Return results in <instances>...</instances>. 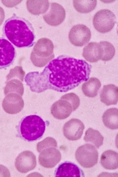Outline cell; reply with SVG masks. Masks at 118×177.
Instances as JSON below:
<instances>
[{"label": "cell", "instance_id": "cell-1", "mask_svg": "<svg viewBox=\"0 0 118 177\" xmlns=\"http://www.w3.org/2000/svg\"><path fill=\"white\" fill-rule=\"evenodd\" d=\"M91 68L83 60L62 55L50 62L42 72L28 73L25 81L32 91L38 93L47 89L66 92L87 81Z\"/></svg>", "mask_w": 118, "mask_h": 177}, {"label": "cell", "instance_id": "cell-2", "mask_svg": "<svg viewBox=\"0 0 118 177\" xmlns=\"http://www.w3.org/2000/svg\"><path fill=\"white\" fill-rule=\"evenodd\" d=\"M3 32L4 36L17 47H30L35 43V36L32 24L15 14L6 21Z\"/></svg>", "mask_w": 118, "mask_h": 177}, {"label": "cell", "instance_id": "cell-3", "mask_svg": "<svg viewBox=\"0 0 118 177\" xmlns=\"http://www.w3.org/2000/svg\"><path fill=\"white\" fill-rule=\"evenodd\" d=\"M45 122L39 116L32 115L24 117L21 121L20 131L22 137L28 141L40 138L45 131Z\"/></svg>", "mask_w": 118, "mask_h": 177}, {"label": "cell", "instance_id": "cell-4", "mask_svg": "<svg viewBox=\"0 0 118 177\" xmlns=\"http://www.w3.org/2000/svg\"><path fill=\"white\" fill-rule=\"evenodd\" d=\"M54 46L49 39L42 38L39 39L31 53L30 59L33 64L38 67L45 65L54 57Z\"/></svg>", "mask_w": 118, "mask_h": 177}, {"label": "cell", "instance_id": "cell-5", "mask_svg": "<svg viewBox=\"0 0 118 177\" xmlns=\"http://www.w3.org/2000/svg\"><path fill=\"white\" fill-rule=\"evenodd\" d=\"M75 157L81 166L86 168H91L97 163L98 153L93 145L86 144L77 148Z\"/></svg>", "mask_w": 118, "mask_h": 177}, {"label": "cell", "instance_id": "cell-6", "mask_svg": "<svg viewBox=\"0 0 118 177\" xmlns=\"http://www.w3.org/2000/svg\"><path fill=\"white\" fill-rule=\"evenodd\" d=\"M116 22V17L111 11L107 9L100 10L94 15L93 24L96 30L104 33L110 32Z\"/></svg>", "mask_w": 118, "mask_h": 177}, {"label": "cell", "instance_id": "cell-7", "mask_svg": "<svg viewBox=\"0 0 118 177\" xmlns=\"http://www.w3.org/2000/svg\"><path fill=\"white\" fill-rule=\"evenodd\" d=\"M91 36V32L89 28L84 25L78 24L71 28L68 38L71 44L75 46L80 47L88 43Z\"/></svg>", "mask_w": 118, "mask_h": 177}, {"label": "cell", "instance_id": "cell-8", "mask_svg": "<svg viewBox=\"0 0 118 177\" xmlns=\"http://www.w3.org/2000/svg\"><path fill=\"white\" fill-rule=\"evenodd\" d=\"M16 56V50L13 45L5 38L0 37V69L11 65Z\"/></svg>", "mask_w": 118, "mask_h": 177}, {"label": "cell", "instance_id": "cell-9", "mask_svg": "<svg viewBox=\"0 0 118 177\" xmlns=\"http://www.w3.org/2000/svg\"><path fill=\"white\" fill-rule=\"evenodd\" d=\"M61 153L56 147H50L43 150L38 158L39 164L42 167L51 168L54 167L60 161Z\"/></svg>", "mask_w": 118, "mask_h": 177}, {"label": "cell", "instance_id": "cell-10", "mask_svg": "<svg viewBox=\"0 0 118 177\" xmlns=\"http://www.w3.org/2000/svg\"><path fill=\"white\" fill-rule=\"evenodd\" d=\"M36 156L31 151H24L17 157L15 162V167L19 172L25 173L33 170L36 167Z\"/></svg>", "mask_w": 118, "mask_h": 177}, {"label": "cell", "instance_id": "cell-11", "mask_svg": "<svg viewBox=\"0 0 118 177\" xmlns=\"http://www.w3.org/2000/svg\"><path fill=\"white\" fill-rule=\"evenodd\" d=\"M43 19L48 24L57 26L60 24L65 17V11L64 8L56 3L50 4L48 12L43 16Z\"/></svg>", "mask_w": 118, "mask_h": 177}, {"label": "cell", "instance_id": "cell-12", "mask_svg": "<svg viewBox=\"0 0 118 177\" xmlns=\"http://www.w3.org/2000/svg\"><path fill=\"white\" fill-rule=\"evenodd\" d=\"M84 128V125L81 121L77 119H72L64 125L63 134L69 140H76L81 137Z\"/></svg>", "mask_w": 118, "mask_h": 177}, {"label": "cell", "instance_id": "cell-13", "mask_svg": "<svg viewBox=\"0 0 118 177\" xmlns=\"http://www.w3.org/2000/svg\"><path fill=\"white\" fill-rule=\"evenodd\" d=\"M73 111L71 104L67 100L61 98L52 105L51 108L52 115L59 119L67 118Z\"/></svg>", "mask_w": 118, "mask_h": 177}, {"label": "cell", "instance_id": "cell-14", "mask_svg": "<svg viewBox=\"0 0 118 177\" xmlns=\"http://www.w3.org/2000/svg\"><path fill=\"white\" fill-rule=\"evenodd\" d=\"M82 171L75 164L65 162L60 164L56 169L57 177H80L83 176Z\"/></svg>", "mask_w": 118, "mask_h": 177}, {"label": "cell", "instance_id": "cell-15", "mask_svg": "<svg viewBox=\"0 0 118 177\" xmlns=\"http://www.w3.org/2000/svg\"><path fill=\"white\" fill-rule=\"evenodd\" d=\"M103 55V49L99 43L95 42L89 43L83 49L82 55L87 61L91 63L97 62Z\"/></svg>", "mask_w": 118, "mask_h": 177}, {"label": "cell", "instance_id": "cell-16", "mask_svg": "<svg viewBox=\"0 0 118 177\" xmlns=\"http://www.w3.org/2000/svg\"><path fill=\"white\" fill-rule=\"evenodd\" d=\"M101 101L107 106L117 104L118 100V88L114 84L103 86L100 93Z\"/></svg>", "mask_w": 118, "mask_h": 177}, {"label": "cell", "instance_id": "cell-17", "mask_svg": "<svg viewBox=\"0 0 118 177\" xmlns=\"http://www.w3.org/2000/svg\"><path fill=\"white\" fill-rule=\"evenodd\" d=\"M100 163L102 167L106 169L113 170L117 169L118 153L111 150L105 151L101 156Z\"/></svg>", "mask_w": 118, "mask_h": 177}, {"label": "cell", "instance_id": "cell-18", "mask_svg": "<svg viewBox=\"0 0 118 177\" xmlns=\"http://www.w3.org/2000/svg\"><path fill=\"white\" fill-rule=\"evenodd\" d=\"M118 109L111 108L104 113L102 117V121L104 125L109 129H117L118 128Z\"/></svg>", "mask_w": 118, "mask_h": 177}, {"label": "cell", "instance_id": "cell-19", "mask_svg": "<svg viewBox=\"0 0 118 177\" xmlns=\"http://www.w3.org/2000/svg\"><path fill=\"white\" fill-rule=\"evenodd\" d=\"M101 86V83L99 79L96 78L91 77L83 84L81 88L86 96L93 98L97 95L98 91Z\"/></svg>", "mask_w": 118, "mask_h": 177}, {"label": "cell", "instance_id": "cell-20", "mask_svg": "<svg viewBox=\"0 0 118 177\" xmlns=\"http://www.w3.org/2000/svg\"><path fill=\"white\" fill-rule=\"evenodd\" d=\"M26 5L28 11L31 14L38 15L45 13L48 9V0H27Z\"/></svg>", "mask_w": 118, "mask_h": 177}, {"label": "cell", "instance_id": "cell-21", "mask_svg": "<svg viewBox=\"0 0 118 177\" xmlns=\"http://www.w3.org/2000/svg\"><path fill=\"white\" fill-rule=\"evenodd\" d=\"M104 139V137L99 131L91 128L86 130L83 139L86 142L93 144L97 148L103 145Z\"/></svg>", "mask_w": 118, "mask_h": 177}, {"label": "cell", "instance_id": "cell-22", "mask_svg": "<svg viewBox=\"0 0 118 177\" xmlns=\"http://www.w3.org/2000/svg\"><path fill=\"white\" fill-rule=\"evenodd\" d=\"M97 3L96 0L73 1L75 9L78 12L83 13H88L94 10L96 7Z\"/></svg>", "mask_w": 118, "mask_h": 177}, {"label": "cell", "instance_id": "cell-23", "mask_svg": "<svg viewBox=\"0 0 118 177\" xmlns=\"http://www.w3.org/2000/svg\"><path fill=\"white\" fill-rule=\"evenodd\" d=\"M103 49V55L101 60L108 61L111 60L115 54V49L110 42L106 41H100L99 43Z\"/></svg>", "mask_w": 118, "mask_h": 177}, {"label": "cell", "instance_id": "cell-24", "mask_svg": "<svg viewBox=\"0 0 118 177\" xmlns=\"http://www.w3.org/2000/svg\"><path fill=\"white\" fill-rule=\"evenodd\" d=\"M57 147L56 140L50 137H47L42 141L39 142L37 145V151L40 153L43 150L50 147Z\"/></svg>", "mask_w": 118, "mask_h": 177}, {"label": "cell", "instance_id": "cell-25", "mask_svg": "<svg viewBox=\"0 0 118 177\" xmlns=\"http://www.w3.org/2000/svg\"><path fill=\"white\" fill-rule=\"evenodd\" d=\"M68 101L72 105L73 111L76 110L80 104V100L78 96L75 94L71 93L66 94L61 97Z\"/></svg>", "mask_w": 118, "mask_h": 177}, {"label": "cell", "instance_id": "cell-26", "mask_svg": "<svg viewBox=\"0 0 118 177\" xmlns=\"http://www.w3.org/2000/svg\"><path fill=\"white\" fill-rule=\"evenodd\" d=\"M9 170L4 166L0 165V177H10Z\"/></svg>", "mask_w": 118, "mask_h": 177}, {"label": "cell", "instance_id": "cell-27", "mask_svg": "<svg viewBox=\"0 0 118 177\" xmlns=\"http://www.w3.org/2000/svg\"><path fill=\"white\" fill-rule=\"evenodd\" d=\"M5 15L3 9L0 6V26L2 24L5 19Z\"/></svg>", "mask_w": 118, "mask_h": 177}]
</instances>
